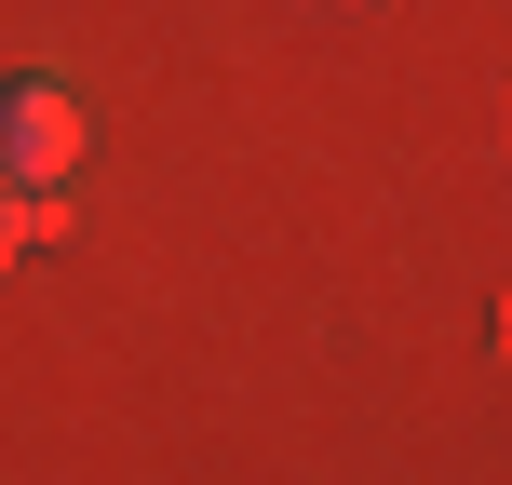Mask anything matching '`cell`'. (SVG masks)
Returning a JSON list of instances; mask_svg holds the SVG:
<instances>
[{"label":"cell","instance_id":"1","mask_svg":"<svg viewBox=\"0 0 512 485\" xmlns=\"http://www.w3.org/2000/svg\"><path fill=\"white\" fill-rule=\"evenodd\" d=\"M68 162H81V95H68L54 68H14V81H0V189L41 203Z\"/></svg>","mask_w":512,"mask_h":485},{"label":"cell","instance_id":"2","mask_svg":"<svg viewBox=\"0 0 512 485\" xmlns=\"http://www.w3.org/2000/svg\"><path fill=\"white\" fill-rule=\"evenodd\" d=\"M27 230H41V203H27V189H0V270L27 256Z\"/></svg>","mask_w":512,"mask_h":485}]
</instances>
